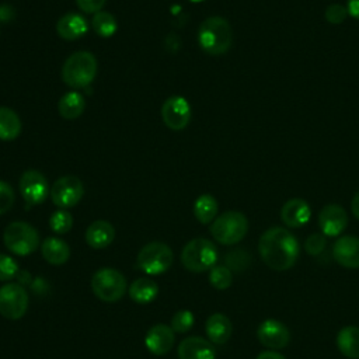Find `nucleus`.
Segmentation results:
<instances>
[{
  "instance_id": "f257e3e1",
  "label": "nucleus",
  "mask_w": 359,
  "mask_h": 359,
  "mask_svg": "<svg viewBox=\"0 0 359 359\" xmlns=\"http://www.w3.org/2000/svg\"><path fill=\"white\" fill-rule=\"evenodd\" d=\"M258 251L262 261L273 271L290 269L300 254L297 238L283 227L265 230L258 241Z\"/></svg>"
},
{
  "instance_id": "f03ea898",
  "label": "nucleus",
  "mask_w": 359,
  "mask_h": 359,
  "mask_svg": "<svg viewBox=\"0 0 359 359\" xmlns=\"http://www.w3.org/2000/svg\"><path fill=\"white\" fill-rule=\"evenodd\" d=\"M198 42L203 52L209 55H223L230 49L233 42L231 25L223 17H208L199 25Z\"/></svg>"
},
{
  "instance_id": "7ed1b4c3",
  "label": "nucleus",
  "mask_w": 359,
  "mask_h": 359,
  "mask_svg": "<svg viewBox=\"0 0 359 359\" xmlns=\"http://www.w3.org/2000/svg\"><path fill=\"white\" fill-rule=\"evenodd\" d=\"M97 74V60L91 52L79 50L70 55L62 67V80L72 88L87 87Z\"/></svg>"
},
{
  "instance_id": "20e7f679",
  "label": "nucleus",
  "mask_w": 359,
  "mask_h": 359,
  "mask_svg": "<svg viewBox=\"0 0 359 359\" xmlns=\"http://www.w3.org/2000/svg\"><path fill=\"white\" fill-rule=\"evenodd\" d=\"M219 254L216 245L203 237L194 238L185 244L181 251V262L191 272H205L217 262Z\"/></svg>"
},
{
  "instance_id": "39448f33",
  "label": "nucleus",
  "mask_w": 359,
  "mask_h": 359,
  "mask_svg": "<svg viewBox=\"0 0 359 359\" xmlns=\"http://www.w3.org/2000/svg\"><path fill=\"white\" fill-rule=\"evenodd\" d=\"M248 231L247 217L237 210H229L217 216L210 224V234L223 245H233L241 241Z\"/></svg>"
},
{
  "instance_id": "423d86ee",
  "label": "nucleus",
  "mask_w": 359,
  "mask_h": 359,
  "mask_svg": "<svg viewBox=\"0 0 359 359\" xmlns=\"http://www.w3.org/2000/svg\"><path fill=\"white\" fill-rule=\"evenodd\" d=\"M3 243L15 255H29L39 247V234L27 222H13L3 233Z\"/></svg>"
},
{
  "instance_id": "0eeeda50",
  "label": "nucleus",
  "mask_w": 359,
  "mask_h": 359,
  "mask_svg": "<svg viewBox=\"0 0 359 359\" xmlns=\"http://www.w3.org/2000/svg\"><path fill=\"white\" fill-rule=\"evenodd\" d=\"M93 293L105 303H115L128 290L125 276L114 268H101L91 278Z\"/></svg>"
},
{
  "instance_id": "6e6552de",
  "label": "nucleus",
  "mask_w": 359,
  "mask_h": 359,
  "mask_svg": "<svg viewBox=\"0 0 359 359\" xmlns=\"http://www.w3.org/2000/svg\"><path fill=\"white\" fill-rule=\"evenodd\" d=\"M174 261L172 250L161 241H151L142 247L136 264L147 275H160L170 269Z\"/></svg>"
},
{
  "instance_id": "1a4fd4ad",
  "label": "nucleus",
  "mask_w": 359,
  "mask_h": 359,
  "mask_svg": "<svg viewBox=\"0 0 359 359\" xmlns=\"http://www.w3.org/2000/svg\"><path fill=\"white\" fill-rule=\"evenodd\" d=\"M28 310V293L15 282L0 287V314L8 320H20Z\"/></svg>"
},
{
  "instance_id": "9d476101",
  "label": "nucleus",
  "mask_w": 359,
  "mask_h": 359,
  "mask_svg": "<svg viewBox=\"0 0 359 359\" xmlns=\"http://www.w3.org/2000/svg\"><path fill=\"white\" fill-rule=\"evenodd\" d=\"M84 195V187L76 175H65L53 182L50 187V199L60 209L73 208Z\"/></svg>"
},
{
  "instance_id": "9b49d317",
  "label": "nucleus",
  "mask_w": 359,
  "mask_h": 359,
  "mask_svg": "<svg viewBox=\"0 0 359 359\" xmlns=\"http://www.w3.org/2000/svg\"><path fill=\"white\" fill-rule=\"evenodd\" d=\"M20 194L27 206H35L42 203L50 194L48 180L42 172L36 170H27L20 178Z\"/></svg>"
},
{
  "instance_id": "f8f14e48",
  "label": "nucleus",
  "mask_w": 359,
  "mask_h": 359,
  "mask_svg": "<svg viewBox=\"0 0 359 359\" xmlns=\"http://www.w3.org/2000/svg\"><path fill=\"white\" fill-rule=\"evenodd\" d=\"M191 105L181 95L168 97L161 107L164 125L172 130H182L191 121Z\"/></svg>"
},
{
  "instance_id": "ddd939ff",
  "label": "nucleus",
  "mask_w": 359,
  "mask_h": 359,
  "mask_svg": "<svg viewBox=\"0 0 359 359\" xmlns=\"http://www.w3.org/2000/svg\"><path fill=\"white\" fill-rule=\"evenodd\" d=\"M257 338L265 348L278 351L289 345L290 331L283 323L275 318H268L258 325Z\"/></svg>"
},
{
  "instance_id": "4468645a",
  "label": "nucleus",
  "mask_w": 359,
  "mask_h": 359,
  "mask_svg": "<svg viewBox=\"0 0 359 359\" xmlns=\"http://www.w3.org/2000/svg\"><path fill=\"white\" fill-rule=\"evenodd\" d=\"M318 226L324 236L337 237L348 226V213L338 203L325 205L318 213Z\"/></svg>"
},
{
  "instance_id": "2eb2a0df",
  "label": "nucleus",
  "mask_w": 359,
  "mask_h": 359,
  "mask_svg": "<svg viewBox=\"0 0 359 359\" xmlns=\"http://www.w3.org/2000/svg\"><path fill=\"white\" fill-rule=\"evenodd\" d=\"M334 259L344 268H359V237L341 236L332 245Z\"/></svg>"
},
{
  "instance_id": "dca6fc26",
  "label": "nucleus",
  "mask_w": 359,
  "mask_h": 359,
  "mask_svg": "<svg viewBox=\"0 0 359 359\" xmlns=\"http://www.w3.org/2000/svg\"><path fill=\"white\" fill-rule=\"evenodd\" d=\"M174 330L165 324H156L146 332L144 345L154 355H165L174 346Z\"/></svg>"
},
{
  "instance_id": "f3484780",
  "label": "nucleus",
  "mask_w": 359,
  "mask_h": 359,
  "mask_svg": "<svg viewBox=\"0 0 359 359\" xmlns=\"http://www.w3.org/2000/svg\"><path fill=\"white\" fill-rule=\"evenodd\" d=\"M311 217V209L309 203L302 198H292L280 208L282 222L292 229L303 227Z\"/></svg>"
},
{
  "instance_id": "a211bd4d",
  "label": "nucleus",
  "mask_w": 359,
  "mask_h": 359,
  "mask_svg": "<svg viewBox=\"0 0 359 359\" xmlns=\"http://www.w3.org/2000/svg\"><path fill=\"white\" fill-rule=\"evenodd\" d=\"M178 359H216L210 341L202 337H188L178 345Z\"/></svg>"
},
{
  "instance_id": "6ab92c4d",
  "label": "nucleus",
  "mask_w": 359,
  "mask_h": 359,
  "mask_svg": "<svg viewBox=\"0 0 359 359\" xmlns=\"http://www.w3.org/2000/svg\"><path fill=\"white\" fill-rule=\"evenodd\" d=\"M88 29V24L81 14L67 13L56 22L57 35L65 41H76L81 38Z\"/></svg>"
},
{
  "instance_id": "aec40b11",
  "label": "nucleus",
  "mask_w": 359,
  "mask_h": 359,
  "mask_svg": "<svg viewBox=\"0 0 359 359\" xmlns=\"http://www.w3.org/2000/svg\"><path fill=\"white\" fill-rule=\"evenodd\" d=\"M205 331L212 344L223 345L230 339L233 332V325L230 318L226 314L213 313L206 320Z\"/></svg>"
},
{
  "instance_id": "412c9836",
  "label": "nucleus",
  "mask_w": 359,
  "mask_h": 359,
  "mask_svg": "<svg viewBox=\"0 0 359 359\" xmlns=\"http://www.w3.org/2000/svg\"><path fill=\"white\" fill-rule=\"evenodd\" d=\"M86 241L91 248H107L115 238V229L107 220H95L86 230Z\"/></svg>"
},
{
  "instance_id": "4be33fe9",
  "label": "nucleus",
  "mask_w": 359,
  "mask_h": 359,
  "mask_svg": "<svg viewBox=\"0 0 359 359\" xmlns=\"http://www.w3.org/2000/svg\"><path fill=\"white\" fill-rule=\"evenodd\" d=\"M41 254L46 262L52 265H62L70 258V248L62 238L48 237L41 244Z\"/></svg>"
},
{
  "instance_id": "5701e85b",
  "label": "nucleus",
  "mask_w": 359,
  "mask_h": 359,
  "mask_svg": "<svg viewBox=\"0 0 359 359\" xmlns=\"http://www.w3.org/2000/svg\"><path fill=\"white\" fill-rule=\"evenodd\" d=\"M337 346L348 359H359V327L346 325L337 334Z\"/></svg>"
},
{
  "instance_id": "b1692460",
  "label": "nucleus",
  "mask_w": 359,
  "mask_h": 359,
  "mask_svg": "<svg viewBox=\"0 0 359 359\" xmlns=\"http://www.w3.org/2000/svg\"><path fill=\"white\" fill-rule=\"evenodd\" d=\"M158 293V286L149 278H139L129 286V296L137 304L151 303Z\"/></svg>"
},
{
  "instance_id": "393cba45",
  "label": "nucleus",
  "mask_w": 359,
  "mask_h": 359,
  "mask_svg": "<svg viewBox=\"0 0 359 359\" xmlns=\"http://www.w3.org/2000/svg\"><path fill=\"white\" fill-rule=\"evenodd\" d=\"M86 108V100L84 97L77 91H69L66 93L57 104V111L65 119H76L79 118Z\"/></svg>"
},
{
  "instance_id": "a878e982",
  "label": "nucleus",
  "mask_w": 359,
  "mask_h": 359,
  "mask_svg": "<svg viewBox=\"0 0 359 359\" xmlns=\"http://www.w3.org/2000/svg\"><path fill=\"white\" fill-rule=\"evenodd\" d=\"M21 132V121L11 108L0 107V140H14Z\"/></svg>"
},
{
  "instance_id": "bb28decb",
  "label": "nucleus",
  "mask_w": 359,
  "mask_h": 359,
  "mask_svg": "<svg viewBox=\"0 0 359 359\" xmlns=\"http://www.w3.org/2000/svg\"><path fill=\"white\" fill-rule=\"evenodd\" d=\"M217 201L210 194H203L198 196L194 203V215L196 220L202 224H209L216 219L217 215Z\"/></svg>"
},
{
  "instance_id": "cd10ccee",
  "label": "nucleus",
  "mask_w": 359,
  "mask_h": 359,
  "mask_svg": "<svg viewBox=\"0 0 359 359\" xmlns=\"http://www.w3.org/2000/svg\"><path fill=\"white\" fill-rule=\"evenodd\" d=\"M91 24H93V28H94L95 34L102 36V38L112 36L115 34L116 28H118L115 17L108 11L95 13L93 20H91Z\"/></svg>"
},
{
  "instance_id": "c85d7f7f",
  "label": "nucleus",
  "mask_w": 359,
  "mask_h": 359,
  "mask_svg": "<svg viewBox=\"0 0 359 359\" xmlns=\"http://www.w3.org/2000/svg\"><path fill=\"white\" fill-rule=\"evenodd\" d=\"M209 282L217 290H224L230 287L233 282V273L226 265H215L209 269Z\"/></svg>"
},
{
  "instance_id": "c756f323",
  "label": "nucleus",
  "mask_w": 359,
  "mask_h": 359,
  "mask_svg": "<svg viewBox=\"0 0 359 359\" xmlns=\"http://www.w3.org/2000/svg\"><path fill=\"white\" fill-rule=\"evenodd\" d=\"M49 226L56 234H65L73 227V216L66 209H59L50 215Z\"/></svg>"
},
{
  "instance_id": "7c9ffc66",
  "label": "nucleus",
  "mask_w": 359,
  "mask_h": 359,
  "mask_svg": "<svg viewBox=\"0 0 359 359\" xmlns=\"http://www.w3.org/2000/svg\"><path fill=\"white\" fill-rule=\"evenodd\" d=\"M250 262H251V257L245 250L237 248L226 254V266L230 271L243 272L244 269L248 268Z\"/></svg>"
},
{
  "instance_id": "2f4dec72",
  "label": "nucleus",
  "mask_w": 359,
  "mask_h": 359,
  "mask_svg": "<svg viewBox=\"0 0 359 359\" xmlns=\"http://www.w3.org/2000/svg\"><path fill=\"white\" fill-rule=\"evenodd\" d=\"M194 323H195V317H194L192 311H189V310H178L172 316L170 327L175 332H187V331H189L192 328Z\"/></svg>"
},
{
  "instance_id": "473e14b6",
  "label": "nucleus",
  "mask_w": 359,
  "mask_h": 359,
  "mask_svg": "<svg viewBox=\"0 0 359 359\" xmlns=\"http://www.w3.org/2000/svg\"><path fill=\"white\" fill-rule=\"evenodd\" d=\"M325 245H327V240L323 233H313L304 241V250L311 257L320 255L325 250Z\"/></svg>"
},
{
  "instance_id": "72a5a7b5",
  "label": "nucleus",
  "mask_w": 359,
  "mask_h": 359,
  "mask_svg": "<svg viewBox=\"0 0 359 359\" xmlns=\"http://www.w3.org/2000/svg\"><path fill=\"white\" fill-rule=\"evenodd\" d=\"M18 273V264L14 258L6 254H0V282L10 280Z\"/></svg>"
},
{
  "instance_id": "f704fd0d",
  "label": "nucleus",
  "mask_w": 359,
  "mask_h": 359,
  "mask_svg": "<svg viewBox=\"0 0 359 359\" xmlns=\"http://www.w3.org/2000/svg\"><path fill=\"white\" fill-rule=\"evenodd\" d=\"M14 205V189L6 181L0 180V215L8 212Z\"/></svg>"
},
{
  "instance_id": "c9c22d12",
  "label": "nucleus",
  "mask_w": 359,
  "mask_h": 359,
  "mask_svg": "<svg viewBox=\"0 0 359 359\" xmlns=\"http://www.w3.org/2000/svg\"><path fill=\"white\" fill-rule=\"evenodd\" d=\"M325 20L331 24H341L346 17H348V10L345 6L339 4V3H334V4H330L327 8H325Z\"/></svg>"
},
{
  "instance_id": "e433bc0d",
  "label": "nucleus",
  "mask_w": 359,
  "mask_h": 359,
  "mask_svg": "<svg viewBox=\"0 0 359 359\" xmlns=\"http://www.w3.org/2000/svg\"><path fill=\"white\" fill-rule=\"evenodd\" d=\"M105 1L107 0H76L79 8L88 14H95V13L101 11Z\"/></svg>"
},
{
  "instance_id": "4c0bfd02",
  "label": "nucleus",
  "mask_w": 359,
  "mask_h": 359,
  "mask_svg": "<svg viewBox=\"0 0 359 359\" xmlns=\"http://www.w3.org/2000/svg\"><path fill=\"white\" fill-rule=\"evenodd\" d=\"M14 17V8L10 4H0V20L10 21Z\"/></svg>"
},
{
  "instance_id": "58836bf2",
  "label": "nucleus",
  "mask_w": 359,
  "mask_h": 359,
  "mask_svg": "<svg viewBox=\"0 0 359 359\" xmlns=\"http://www.w3.org/2000/svg\"><path fill=\"white\" fill-rule=\"evenodd\" d=\"M346 10H348V15L359 20V0H348Z\"/></svg>"
},
{
  "instance_id": "ea45409f",
  "label": "nucleus",
  "mask_w": 359,
  "mask_h": 359,
  "mask_svg": "<svg viewBox=\"0 0 359 359\" xmlns=\"http://www.w3.org/2000/svg\"><path fill=\"white\" fill-rule=\"evenodd\" d=\"M255 359H286V356H283L280 352L278 351H272V349H268V351H264L261 353H258V356Z\"/></svg>"
},
{
  "instance_id": "a19ab883",
  "label": "nucleus",
  "mask_w": 359,
  "mask_h": 359,
  "mask_svg": "<svg viewBox=\"0 0 359 359\" xmlns=\"http://www.w3.org/2000/svg\"><path fill=\"white\" fill-rule=\"evenodd\" d=\"M351 210L353 213V216L359 220V191L353 195L352 202H351Z\"/></svg>"
}]
</instances>
